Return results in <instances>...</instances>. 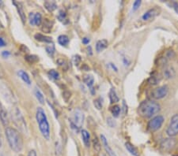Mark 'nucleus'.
<instances>
[{
    "label": "nucleus",
    "mask_w": 178,
    "mask_h": 156,
    "mask_svg": "<svg viewBox=\"0 0 178 156\" xmlns=\"http://www.w3.org/2000/svg\"><path fill=\"white\" fill-rule=\"evenodd\" d=\"M81 133H82V140H83L84 144H85V146H86V147H89L90 145V133H89L86 130H85V129L82 130Z\"/></svg>",
    "instance_id": "17"
},
{
    "label": "nucleus",
    "mask_w": 178,
    "mask_h": 156,
    "mask_svg": "<svg viewBox=\"0 0 178 156\" xmlns=\"http://www.w3.org/2000/svg\"><path fill=\"white\" fill-rule=\"evenodd\" d=\"M29 21L31 26H39L41 24L42 17L40 13H30L29 15Z\"/></svg>",
    "instance_id": "9"
},
{
    "label": "nucleus",
    "mask_w": 178,
    "mask_h": 156,
    "mask_svg": "<svg viewBox=\"0 0 178 156\" xmlns=\"http://www.w3.org/2000/svg\"><path fill=\"white\" fill-rule=\"evenodd\" d=\"M35 39H37V41H40V42H44V43H51L52 42V39L51 37L47 36H44V35H42L40 33H37V34L34 36Z\"/></svg>",
    "instance_id": "18"
},
{
    "label": "nucleus",
    "mask_w": 178,
    "mask_h": 156,
    "mask_svg": "<svg viewBox=\"0 0 178 156\" xmlns=\"http://www.w3.org/2000/svg\"><path fill=\"white\" fill-rule=\"evenodd\" d=\"M93 147H94V149L97 151V152H100V150H101V144H100L99 140H97V138L95 136L93 140Z\"/></svg>",
    "instance_id": "31"
},
{
    "label": "nucleus",
    "mask_w": 178,
    "mask_h": 156,
    "mask_svg": "<svg viewBox=\"0 0 178 156\" xmlns=\"http://www.w3.org/2000/svg\"><path fill=\"white\" fill-rule=\"evenodd\" d=\"M25 58L29 63H33V62H36L38 61V57H37L36 55H28Z\"/></svg>",
    "instance_id": "30"
},
{
    "label": "nucleus",
    "mask_w": 178,
    "mask_h": 156,
    "mask_svg": "<svg viewBox=\"0 0 178 156\" xmlns=\"http://www.w3.org/2000/svg\"><path fill=\"white\" fill-rule=\"evenodd\" d=\"M46 51L50 56H53L54 53H55V46L53 44L49 45V46L46 47Z\"/></svg>",
    "instance_id": "32"
},
{
    "label": "nucleus",
    "mask_w": 178,
    "mask_h": 156,
    "mask_svg": "<svg viewBox=\"0 0 178 156\" xmlns=\"http://www.w3.org/2000/svg\"><path fill=\"white\" fill-rule=\"evenodd\" d=\"M34 95L37 99L38 100L40 104H44V97L42 94V92H40V90L39 88H37V87H35L34 89Z\"/></svg>",
    "instance_id": "21"
},
{
    "label": "nucleus",
    "mask_w": 178,
    "mask_h": 156,
    "mask_svg": "<svg viewBox=\"0 0 178 156\" xmlns=\"http://www.w3.org/2000/svg\"><path fill=\"white\" fill-rule=\"evenodd\" d=\"M18 75L20 78H21V80H23L24 82L26 83L27 85H30L31 84V80H30V77L29 76V74L25 72L24 70H19L18 72Z\"/></svg>",
    "instance_id": "19"
},
{
    "label": "nucleus",
    "mask_w": 178,
    "mask_h": 156,
    "mask_svg": "<svg viewBox=\"0 0 178 156\" xmlns=\"http://www.w3.org/2000/svg\"><path fill=\"white\" fill-rule=\"evenodd\" d=\"M5 45H6V43H5V41L3 40V39L0 37V47H4Z\"/></svg>",
    "instance_id": "43"
},
{
    "label": "nucleus",
    "mask_w": 178,
    "mask_h": 156,
    "mask_svg": "<svg viewBox=\"0 0 178 156\" xmlns=\"http://www.w3.org/2000/svg\"><path fill=\"white\" fill-rule=\"evenodd\" d=\"M52 25H53V22L49 21V19H45L44 21V24H43L42 31L44 32H47V33H49V32H50V31H51V28H52Z\"/></svg>",
    "instance_id": "20"
},
{
    "label": "nucleus",
    "mask_w": 178,
    "mask_h": 156,
    "mask_svg": "<svg viewBox=\"0 0 178 156\" xmlns=\"http://www.w3.org/2000/svg\"><path fill=\"white\" fill-rule=\"evenodd\" d=\"M44 7L49 11L52 12L57 8V4L55 2H50V1H46L44 2Z\"/></svg>",
    "instance_id": "25"
},
{
    "label": "nucleus",
    "mask_w": 178,
    "mask_h": 156,
    "mask_svg": "<svg viewBox=\"0 0 178 156\" xmlns=\"http://www.w3.org/2000/svg\"><path fill=\"white\" fill-rule=\"evenodd\" d=\"M58 19L60 20V21H62V22H63V21H65V20H67V14H66V13H65L64 11H63V10H60V13H59L58 14Z\"/></svg>",
    "instance_id": "33"
},
{
    "label": "nucleus",
    "mask_w": 178,
    "mask_h": 156,
    "mask_svg": "<svg viewBox=\"0 0 178 156\" xmlns=\"http://www.w3.org/2000/svg\"><path fill=\"white\" fill-rule=\"evenodd\" d=\"M160 10L157 8H153V9H149L148 11H146L145 14L143 15L142 17V19L143 21H148L150 19L154 18L155 17L159 14Z\"/></svg>",
    "instance_id": "12"
},
{
    "label": "nucleus",
    "mask_w": 178,
    "mask_h": 156,
    "mask_svg": "<svg viewBox=\"0 0 178 156\" xmlns=\"http://www.w3.org/2000/svg\"><path fill=\"white\" fill-rule=\"evenodd\" d=\"M13 4L17 7V9H18V12L19 16H20V17H21L22 22L25 23L26 21V14H25V12H24L23 7H22L21 3V2H18L14 1V2H13Z\"/></svg>",
    "instance_id": "14"
},
{
    "label": "nucleus",
    "mask_w": 178,
    "mask_h": 156,
    "mask_svg": "<svg viewBox=\"0 0 178 156\" xmlns=\"http://www.w3.org/2000/svg\"><path fill=\"white\" fill-rule=\"evenodd\" d=\"M10 114H11L13 122L15 125L20 129V131L24 133H27V125H26V121L24 119V117L21 114V110L18 107H14L10 111Z\"/></svg>",
    "instance_id": "4"
},
{
    "label": "nucleus",
    "mask_w": 178,
    "mask_h": 156,
    "mask_svg": "<svg viewBox=\"0 0 178 156\" xmlns=\"http://www.w3.org/2000/svg\"><path fill=\"white\" fill-rule=\"evenodd\" d=\"M141 1L140 0H136V1H135L134 3H133V8H132V10L133 11H135L136 9H139V7H140V5H141Z\"/></svg>",
    "instance_id": "35"
},
{
    "label": "nucleus",
    "mask_w": 178,
    "mask_h": 156,
    "mask_svg": "<svg viewBox=\"0 0 178 156\" xmlns=\"http://www.w3.org/2000/svg\"><path fill=\"white\" fill-rule=\"evenodd\" d=\"M83 81L89 87H91L93 85L94 83V79L91 75H86L83 77Z\"/></svg>",
    "instance_id": "26"
},
{
    "label": "nucleus",
    "mask_w": 178,
    "mask_h": 156,
    "mask_svg": "<svg viewBox=\"0 0 178 156\" xmlns=\"http://www.w3.org/2000/svg\"><path fill=\"white\" fill-rule=\"evenodd\" d=\"M0 120L4 126H7L9 125V116L8 113L5 109L4 106L0 103Z\"/></svg>",
    "instance_id": "11"
},
{
    "label": "nucleus",
    "mask_w": 178,
    "mask_h": 156,
    "mask_svg": "<svg viewBox=\"0 0 178 156\" xmlns=\"http://www.w3.org/2000/svg\"><path fill=\"white\" fill-rule=\"evenodd\" d=\"M103 99L99 97V98H97L93 101V105L96 108H97V110H101L102 109V106H103Z\"/></svg>",
    "instance_id": "29"
},
{
    "label": "nucleus",
    "mask_w": 178,
    "mask_h": 156,
    "mask_svg": "<svg viewBox=\"0 0 178 156\" xmlns=\"http://www.w3.org/2000/svg\"><path fill=\"white\" fill-rule=\"evenodd\" d=\"M161 110V106L153 100H144L139 104L138 113L142 117L150 118L157 114Z\"/></svg>",
    "instance_id": "1"
},
{
    "label": "nucleus",
    "mask_w": 178,
    "mask_h": 156,
    "mask_svg": "<svg viewBox=\"0 0 178 156\" xmlns=\"http://www.w3.org/2000/svg\"><path fill=\"white\" fill-rule=\"evenodd\" d=\"M21 51H22V52H29V49L26 47L25 45H21Z\"/></svg>",
    "instance_id": "39"
},
{
    "label": "nucleus",
    "mask_w": 178,
    "mask_h": 156,
    "mask_svg": "<svg viewBox=\"0 0 178 156\" xmlns=\"http://www.w3.org/2000/svg\"><path fill=\"white\" fill-rule=\"evenodd\" d=\"M163 74H164L165 77L167 78V79H170V78H173L175 76V71L172 67H166L164 69Z\"/></svg>",
    "instance_id": "22"
},
{
    "label": "nucleus",
    "mask_w": 178,
    "mask_h": 156,
    "mask_svg": "<svg viewBox=\"0 0 178 156\" xmlns=\"http://www.w3.org/2000/svg\"><path fill=\"white\" fill-rule=\"evenodd\" d=\"M72 60H73V62H74V64L75 66H79V64L81 62V58H80L79 55H74Z\"/></svg>",
    "instance_id": "36"
},
{
    "label": "nucleus",
    "mask_w": 178,
    "mask_h": 156,
    "mask_svg": "<svg viewBox=\"0 0 178 156\" xmlns=\"http://www.w3.org/2000/svg\"><path fill=\"white\" fill-rule=\"evenodd\" d=\"M101 140H102V142L103 144V146H104V149L107 152V153L109 154V156H117L116 155V153L113 151L110 146H109V143H108V140H107L106 137L104 136V135H101Z\"/></svg>",
    "instance_id": "13"
},
{
    "label": "nucleus",
    "mask_w": 178,
    "mask_h": 156,
    "mask_svg": "<svg viewBox=\"0 0 178 156\" xmlns=\"http://www.w3.org/2000/svg\"><path fill=\"white\" fill-rule=\"evenodd\" d=\"M159 79L157 77L155 76H152L150 78V80H149V82L151 85H157V83L159 82Z\"/></svg>",
    "instance_id": "34"
},
{
    "label": "nucleus",
    "mask_w": 178,
    "mask_h": 156,
    "mask_svg": "<svg viewBox=\"0 0 178 156\" xmlns=\"http://www.w3.org/2000/svg\"><path fill=\"white\" fill-rule=\"evenodd\" d=\"M5 134L10 148L15 152H21L23 147V143L18 132L14 128L9 127L5 130Z\"/></svg>",
    "instance_id": "2"
},
{
    "label": "nucleus",
    "mask_w": 178,
    "mask_h": 156,
    "mask_svg": "<svg viewBox=\"0 0 178 156\" xmlns=\"http://www.w3.org/2000/svg\"><path fill=\"white\" fill-rule=\"evenodd\" d=\"M2 146V139H1V134H0V147Z\"/></svg>",
    "instance_id": "45"
},
{
    "label": "nucleus",
    "mask_w": 178,
    "mask_h": 156,
    "mask_svg": "<svg viewBox=\"0 0 178 156\" xmlns=\"http://www.w3.org/2000/svg\"><path fill=\"white\" fill-rule=\"evenodd\" d=\"M120 110H121V109H120V106H117V105L113 106L111 108L112 114L115 117H117L119 116V114H120Z\"/></svg>",
    "instance_id": "28"
},
{
    "label": "nucleus",
    "mask_w": 178,
    "mask_h": 156,
    "mask_svg": "<svg viewBox=\"0 0 178 156\" xmlns=\"http://www.w3.org/2000/svg\"><path fill=\"white\" fill-rule=\"evenodd\" d=\"M10 55V51H4L2 52V56L3 58H8Z\"/></svg>",
    "instance_id": "37"
},
{
    "label": "nucleus",
    "mask_w": 178,
    "mask_h": 156,
    "mask_svg": "<svg viewBox=\"0 0 178 156\" xmlns=\"http://www.w3.org/2000/svg\"><path fill=\"white\" fill-rule=\"evenodd\" d=\"M166 133L169 136H175L178 134V114L174 115L170 119Z\"/></svg>",
    "instance_id": "7"
},
{
    "label": "nucleus",
    "mask_w": 178,
    "mask_h": 156,
    "mask_svg": "<svg viewBox=\"0 0 178 156\" xmlns=\"http://www.w3.org/2000/svg\"><path fill=\"white\" fill-rule=\"evenodd\" d=\"M37 122L39 125V129L40 133L45 139L49 140L50 138V126L48 122L46 114L43 110V108L37 107V114H36Z\"/></svg>",
    "instance_id": "3"
},
{
    "label": "nucleus",
    "mask_w": 178,
    "mask_h": 156,
    "mask_svg": "<svg viewBox=\"0 0 178 156\" xmlns=\"http://www.w3.org/2000/svg\"><path fill=\"white\" fill-rule=\"evenodd\" d=\"M109 66L110 67V68H112V69H113L114 71L117 72V70H118V69H117V67L115 66V65L113 64V63H109Z\"/></svg>",
    "instance_id": "38"
},
{
    "label": "nucleus",
    "mask_w": 178,
    "mask_h": 156,
    "mask_svg": "<svg viewBox=\"0 0 178 156\" xmlns=\"http://www.w3.org/2000/svg\"><path fill=\"white\" fill-rule=\"evenodd\" d=\"M109 99H110L111 104H115V103H117L119 101L118 95H117L116 91L113 88H112L109 92Z\"/></svg>",
    "instance_id": "24"
},
{
    "label": "nucleus",
    "mask_w": 178,
    "mask_h": 156,
    "mask_svg": "<svg viewBox=\"0 0 178 156\" xmlns=\"http://www.w3.org/2000/svg\"><path fill=\"white\" fill-rule=\"evenodd\" d=\"M173 7H174V9H175V11L177 12L178 14V3L176 2H173Z\"/></svg>",
    "instance_id": "40"
},
{
    "label": "nucleus",
    "mask_w": 178,
    "mask_h": 156,
    "mask_svg": "<svg viewBox=\"0 0 178 156\" xmlns=\"http://www.w3.org/2000/svg\"><path fill=\"white\" fill-rule=\"evenodd\" d=\"M124 63L125 66H127V64H128V63H129V62H128V60L126 59V58H124Z\"/></svg>",
    "instance_id": "44"
},
{
    "label": "nucleus",
    "mask_w": 178,
    "mask_h": 156,
    "mask_svg": "<svg viewBox=\"0 0 178 156\" xmlns=\"http://www.w3.org/2000/svg\"><path fill=\"white\" fill-rule=\"evenodd\" d=\"M69 121L72 129L76 131H79L82 128V125H83V112L81 110H79V109L74 110L73 113H72L71 117L69 119Z\"/></svg>",
    "instance_id": "5"
},
{
    "label": "nucleus",
    "mask_w": 178,
    "mask_h": 156,
    "mask_svg": "<svg viewBox=\"0 0 178 156\" xmlns=\"http://www.w3.org/2000/svg\"><path fill=\"white\" fill-rule=\"evenodd\" d=\"M69 38L66 35H60L58 37V43L61 46L66 47L69 44Z\"/></svg>",
    "instance_id": "23"
},
{
    "label": "nucleus",
    "mask_w": 178,
    "mask_h": 156,
    "mask_svg": "<svg viewBox=\"0 0 178 156\" xmlns=\"http://www.w3.org/2000/svg\"><path fill=\"white\" fill-rule=\"evenodd\" d=\"M125 147H126V149L128 151L130 154H132V155L139 156V152L138 151V149L130 142L125 143Z\"/></svg>",
    "instance_id": "15"
},
{
    "label": "nucleus",
    "mask_w": 178,
    "mask_h": 156,
    "mask_svg": "<svg viewBox=\"0 0 178 156\" xmlns=\"http://www.w3.org/2000/svg\"><path fill=\"white\" fill-rule=\"evenodd\" d=\"M176 143L175 139H172V138L165 139L161 143V147L163 151H169L174 148V146L176 145Z\"/></svg>",
    "instance_id": "10"
},
{
    "label": "nucleus",
    "mask_w": 178,
    "mask_h": 156,
    "mask_svg": "<svg viewBox=\"0 0 178 156\" xmlns=\"http://www.w3.org/2000/svg\"><path fill=\"white\" fill-rule=\"evenodd\" d=\"M169 92V87L166 85L160 86L155 88L151 92V97L154 99H161L165 97Z\"/></svg>",
    "instance_id": "8"
},
{
    "label": "nucleus",
    "mask_w": 178,
    "mask_h": 156,
    "mask_svg": "<svg viewBox=\"0 0 178 156\" xmlns=\"http://www.w3.org/2000/svg\"><path fill=\"white\" fill-rule=\"evenodd\" d=\"M108 40L106 39H101V40H98L97 42V44H96V51L97 52H101L103 50L106 48L107 47H108Z\"/></svg>",
    "instance_id": "16"
},
{
    "label": "nucleus",
    "mask_w": 178,
    "mask_h": 156,
    "mask_svg": "<svg viewBox=\"0 0 178 156\" xmlns=\"http://www.w3.org/2000/svg\"><path fill=\"white\" fill-rule=\"evenodd\" d=\"M28 156H37V153H36V152H35L34 150H32V151H30V152H29Z\"/></svg>",
    "instance_id": "42"
},
{
    "label": "nucleus",
    "mask_w": 178,
    "mask_h": 156,
    "mask_svg": "<svg viewBox=\"0 0 178 156\" xmlns=\"http://www.w3.org/2000/svg\"><path fill=\"white\" fill-rule=\"evenodd\" d=\"M48 74H49V76L50 77L51 79H53V80H59V79H60V74H59L56 70H55V69L49 70Z\"/></svg>",
    "instance_id": "27"
},
{
    "label": "nucleus",
    "mask_w": 178,
    "mask_h": 156,
    "mask_svg": "<svg viewBox=\"0 0 178 156\" xmlns=\"http://www.w3.org/2000/svg\"><path fill=\"white\" fill-rule=\"evenodd\" d=\"M164 117L162 115H157V116L154 117L148 122V125H147L148 130L151 133L157 131L162 127V124L164 122Z\"/></svg>",
    "instance_id": "6"
},
{
    "label": "nucleus",
    "mask_w": 178,
    "mask_h": 156,
    "mask_svg": "<svg viewBox=\"0 0 178 156\" xmlns=\"http://www.w3.org/2000/svg\"><path fill=\"white\" fill-rule=\"evenodd\" d=\"M90 39H89V38H87V37H85V38H83V39H82V43H83L84 44H88L89 43H90Z\"/></svg>",
    "instance_id": "41"
}]
</instances>
